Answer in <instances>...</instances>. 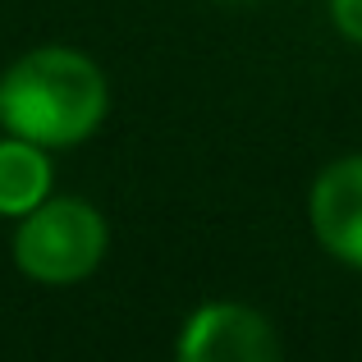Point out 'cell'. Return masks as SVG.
<instances>
[{
	"label": "cell",
	"mask_w": 362,
	"mask_h": 362,
	"mask_svg": "<svg viewBox=\"0 0 362 362\" xmlns=\"http://www.w3.org/2000/svg\"><path fill=\"white\" fill-rule=\"evenodd\" d=\"M106 74L69 46H37L0 74V124L37 147H78L106 119Z\"/></svg>",
	"instance_id": "6da1fadb"
},
{
	"label": "cell",
	"mask_w": 362,
	"mask_h": 362,
	"mask_svg": "<svg viewBox=\"0 0 362 362\" xmlns=\"http://www.w3.org/2000/svg\"><path fill=\"white\" fill-rule=\"evenodd\" d=\"M110 230L83 197H46L14 230V266L37 284H78L101 266Z\"/></svg>",
	"instance_id": "7a4b0ae2"
},
{
	"label": "cell",
	"mask_w": 362,
	"mask_h": 362,
	"mask_svg": "<svg viewBox=\"0 0 362 362\" xmlns=\"http://www.w3.org/2000/svg\"><path fill=\"white\" fill-rule=\"evenodd\" d=\"M175 362H280V339L247 303H206L179 330Z\"/></svg>",
	"instance_id": "3957f363"
},
{
	"label": "cell",
	"mask_w": 362,
	"mask_h": 362,
	"mask_svg": "<svg viewBox=\"0 0 362 362\" xmlns=\"http://www.w3.org/2000/svg\"><path fill=\"white\" fill-rule=\"evenodd\" d=\"M308 221L330 257L362 271V156H344L317 175Z\"/></svg>",
	"instance_id": "277c9868"
},
{
	"label": "cell",
	"mask_w": 362,
	"mask_h": 362,
	"mask_svg": "<svg viewBox=\"0 0 362 362\" xmlns=\"http://www.w3.org/2000/svg\"><path fill=\"white\" fill-rule=\"evenodd\" d=\"M51 197V156L28 138H0V216H28Z\"/></svg>",
	"instance_id": "5b68a950"
},
{
	"label": "cell",
	"mask_w": 362,
	"mask_h": 362,
	"mask_svg": "<svg viewBox=\"0 0 362 362\" xmlns=\"http://www.w3.org/2000/svg\"><path fill=\"white\" fill-rule=\"evenodd\" d=\"M330 18H335L339 37L362 46V0H330Z\"/></svg>",
	"instance_id": "8992f818"
}]
</instances>
